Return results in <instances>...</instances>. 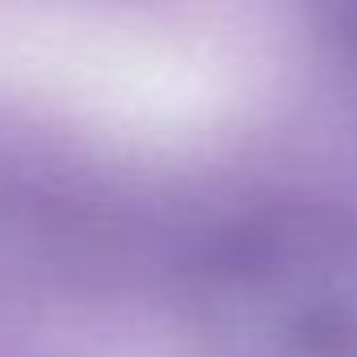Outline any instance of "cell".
<instances>
[{"label":"cell","instance_id":"2","mask_svg":"<svg viewBox=\"0 0 357 357\" xmlns=\"http://www.w3.org/2000/svg\"><path fill=\"white\" fill-rule=\"evenodd\" d=\"M319 5H324L328 34L336 43V55L349 72L353 93H357V0H319Z\"/></svg>","mask_w":357,"mask_h":357},{"label":"cell","instance_id":"1","mask_svg":"<svg viewBox=\"0 0 357 357\" xmlns=\"http://www.w3.org/2000/svg\"><path fill=\"white\" fill-rule=\"evenodd\" d=\"M206 319L257 353L357 349V223L286 206L231 227L198 269Z\"/></svg>","mask_w":357,"mask_h":357}]
</instances>
